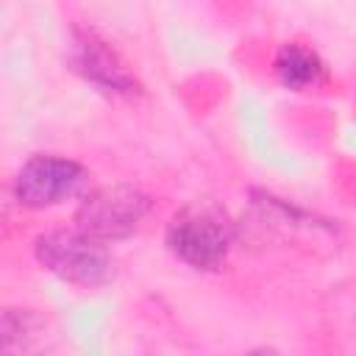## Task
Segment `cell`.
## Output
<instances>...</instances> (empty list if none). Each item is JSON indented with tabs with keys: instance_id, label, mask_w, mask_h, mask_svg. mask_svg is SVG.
Returning a JSON list of instances; mask_svg holds the SVG:
<instances>
[{
	"instance_id": "4",
	"label": "cell",
	"mask_w": 356,
	"mask_h": 356,
	"mask_svg": "<svg viewBox=\"0 0 356 356\" xmlns=\"http://www.w3.org/2000/svg\"><path fill=\"white\" fill-rule=\"evenodd\" d=\"M89 181V170L67 156L33 153L14 175V197L25 209H50L75 195Z\"/></svg>"
},
{
	"instance_id": "3",
	"label": "cell",
	"mask_w": 356,
	"mask_h": 356,
	"mask_svg": "<svg viewBox=\"0 0 356 356\" xmlns=\"http://www.w3.org/2000/svg\"><path fill=\"white\" fill-rule=\"evenodd\" d=\"M153 200L134 184H106L86 192L75 209V225L103 242L131 236L147 217Z\"/></svg>"
},
{
	"instance_id": "5",
	"label": "cell",
	"mask_w": 356,
	"mask_h": 356,
	"mask_svg": "<svg viewBox=\"0 0 356 356\" xmlns=\"http://www.w3.org/2000/svg\"><path fill=\"white\" fill-rule=\"evenodd\" d=\"M70 64L72 70L92 86H97L106 95L114 97H134L142 92L136 75L125 67V61L103 42L95 31L89 28H75L72 31V44H70Z\"/></svg>"
},
{
	"instance_id": "7",
	"label": "cell",
	"mask_w": 356,
	"mask_h": 356,
	"mask_svg": "<svg viewBox=\"0 0 356 356\" xmlns=\"http://www.w3.org/2000/svg\"><path fill=\"white\" fill-rule=\"evenodd\" d=\"M42 331V320L31 309H6L3 312V350L6 353H25L36 345Z\"/></svg>"
},
{
	"instance_id": "6",
	"label": "cell",
	"mask_w": 356,
	"mask_h": 356,
	"mask_svg": "<svg viewBox=\"0 0 356 356\" xmlns=\"http://www.w3.org/2000/svg\"><path fill=\"white\" fill-rule=\"evenodd\" d=\"M273 72L284 89L309 92L325 81V61L320 58L317 50H312L300 42H286L278 47V53L273 58Z\"/></svg>"
},
{
	"instance_id": "2",
	"label": "cell",
	"mask_w": 356,
	"mask_h": 356,
	"mask_svg": "<svg viewBox=\"0 0 356 356\" xmlns=\"http://www.w3.org/2000/svg\"><path fill=\"white\" fill-rule=\"evenodd\" d=\"M33 256L47 273L81 289H97L114 275V256L108 253L106 242L81 231L78 225L39 234L33 242Z\"/></svg>"
},
{
	"instance_id": "1",
	"label": "cell",
	"mask_w": 356,
	"mask_h": 356,
	"mask_svg": "<svg viewBox=\"0 0 356 356\" xmlns=\"http://www.w3.org/2000/svg\"><path fill=\"white\" fill-rule=\"evenodd\" d=\"M234 239L236 225L225 209L211 200H195L178 209L164 234L170 253L195 270H217L225 261Z\"/></svg>"
}]
</instances>
